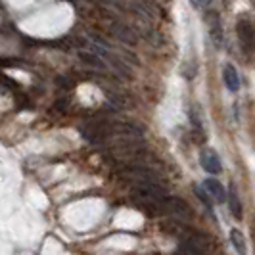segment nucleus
<instances>
[{
    "instance_id": "1",
    "label": "nucleus",
    "mask_w": 255,
    "mask_h": 255,
    "mask_svg": "<svg viewBox=\"0 0 255 255\" xmlns=\"http://www.w3.org/2000/svg\"><path fill=\"white\" fill-rule=\"evenodd\" d=\"M236 35H238V40H240V46H242L244 54L248 58H254L255 56V23L254 19L248 15V13H242L238 23H236Z\"/></svg>"
},
{
    "instance_id": "7",
    "label": "nucleus",
    "mask_w": 255,
    "mask_h": 255,
    "mask_svg": "<svg viewBox=\"0 0 255 255\" xmlns=\"http://www.w3.org/2000/svg\"><path fill=\"white\" fill-rule=\"evenodd\" d=\"M230 244H232V248L236 250L238 255H246V240H244V234L240 230H230Z\"/></svg>"
},
{
    "instance_id": "11",
    "label": "nucleus",
    "mask_w": 255,
    "mask_h": 255,
    "mask_svg": "<svg viewBox=\"0 0 255 255\" xmlns=\"http://www.w3.org/2000/svg\"><path fill=\"white\" fill-rule=\"evenodd\" d=\"M225 2H229V0H225Z\"/></svg>"
},
{
    "instance_id": "8",
    "label": "nucleus",
    "mask_w": 255,
    "mask_h": 255,
    "mask_svg": "<svg viewBox=\"0 0 255 255\" xmlns=\"http://www.w3.org/2000/svg\"><path fill=\"white\" fill-rule=\"evenodd\" d=\"M180 254L182 255H207L202 248H198L196 244H190V242L180 246Z\"/></svg>"
},
{
    "instance_id": "6",
    "label": "nucleus",
    "mask_w": 255,
    "mask_h": 255,
    "mask_svg": "<svg viewBox=\"0 0 255 255\" xmlns=\"http://www.w3.org/2000/svg\"><path fill=\"white\" fill-rule=\"evenodd\" d=\"M227 200H229L230 213L238 219V221H242V205H240V200H238V194H236V186L234 184H230V192L229 196H227Z\"/></svg>"
},
{
    "instance_id": "2",
    "label": "nucleus",
    "mask_w": 255,
    "mask_h": 255,
    "mask_svg": "<svg viewBox=\"0 0 255 255\" xmlns=\"http://www.w3.org/2000/svg\"><path fill=\"white\" fill-rule=\"evenodd\" d=\"M205 25L209 29V37L215 42V46L223 44V25H221V17L217 15V12H207L205 15Z\"/></svg>"
},
{
    "instance_id": "5",
    "label": "nucleus",
    "mask_w": 255,
    "mask_h": 255,
    "mask_svg": "<svg viewBox=\"0 0 255 255\" xmlns=\"http://www.w3.org/2000/svg\"><path fill=\"white\" fill-rule=\"evenodd\" d=\"M223 77H225V85L230 92H236L240 89V77H238V71L232 64H227L225 69H223Z\"/></svg>"
},
{
    "instance_id": "4",
    "label": "nucleus",
    "mask_w": 255,
    "mask_h": 255,
    "mask_svg": "<svg viewBox=\"0 0 255 255\" xmlns=\"http://www.w3.org/2000/svg\"><path fill=\"white\" fill-rule=\"evenodd\" d=\"M204 188L215 202H221V204L227 202V190H225V186L217 179H207L204 182Z\"/></svg>"
},
{
    "instance_id": "10",
    "label": "nucleus",
    "mask_w": 255,
    "mask_h": 255,
    "mask_svg": "<svg viewBox=\"0 0 255 255\" xmlns=\"http://www.w3.org/2000/svg\"><path fill=\"white\" fill-rule=\"evenodd\" d=\"M194 6H198V8H205V6H209V2L211 0H190Z\"/></svg>"
},
{
    "instance_id": "9",
    "label": "nucleus",
    "mask_w": 255,
    "mask_h": 255,
    "mask_svg": "<svg viewBox=\"0 0 255 255\" xmlns=\"http://www.w3.org/2000/svg\"><path fill=\"white\" fill-rule=\"evenodd\" d=\"M194 188H196V194L200 196V200H202V202H204V204L207 205V207H211V202H209V198H207V194H204V190H202L200 186H194Z\"/></svg>"
},
{
    "instance_id": "3",
    "label": "nucleus",
    "mask_w": 255,
    "mask_h": 255,
    "mask_svg": "<svg viewBox=\"0 0 255 255\" xmlns=\"http://www.w3.org/2000/svg\"><path fill=\"white\" fill-rule=\"evenodd\" d=\"M200 165L204 167L209 175H219L221 173V159H219L217 153L209 150V148L202 150V153H200Z\"/></svg>"
}]
</instances>
